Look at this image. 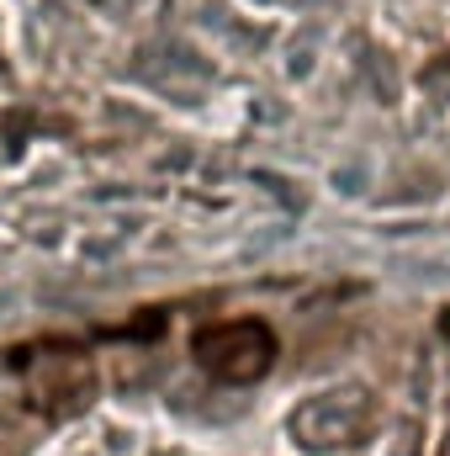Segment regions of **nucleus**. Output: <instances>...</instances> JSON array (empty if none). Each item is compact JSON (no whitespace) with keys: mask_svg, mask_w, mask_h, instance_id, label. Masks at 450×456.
<instances>
[{"mask_svg":"<svg viewBox=\"0 0 450 456\" xmlns=\"http://www.w3.org/2000/svg\"><path fill=\"white\" fill-rule=\"evenodd\" d=\"M197 355H202V366H213L218 377L249 382V377H260V371L270 366L276 340H270L265 324L238 319V324H218V330H207V335L197 340Z\"/></svg>","mask_w":450,"mask_h":456,"instance_id":"obj_1","label":"nucleus"}]
</instances>
